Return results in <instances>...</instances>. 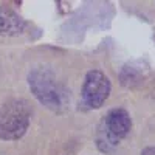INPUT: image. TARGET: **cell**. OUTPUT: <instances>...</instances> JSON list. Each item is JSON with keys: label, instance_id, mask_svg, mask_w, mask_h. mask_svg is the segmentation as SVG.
Masks as SVG:
<instances>
[{"label": "cell", "instance_id": "obj_3", "mask_svg": "<svg viewBox=\"0 0 155 155\" xmlns=\"http://www.w3.org/2000/svg\"><path fill=\"white\" fill-rule=\"evenodd\" d=\"M31 107L25 99H12L0 107V138L19 140L28 130Z\"/></svg>", "mask_w": 155, "mask_h": 155}, {"label": "cell", "instance_id": "obj_1", "mask_svg": "<svg viewBox=\"0 0 155 155\" xmlns=\"http://www.w3.org/2000/svg\"><path fill=\"white\" fill-rule=\"evenodd\" d=\"M28 85L34 98L53 112H64L70 102V90L47 67H36L28 73Z\"/></svg>", "mask_w": 155, "mask_h": 155}, {"label": "cell", "instance_id": "obj_5", "mask_svg": "<svg viewBox=\"0 0 155 155\" xmlns=\"http://www.w3.org/2000/svg\"><path fill=\"white\" fill-rule=\"evenodd\" d=\"M27 28V22L9 6H0V34L17 36Z\"/></svg>", "mask_w": 155, "mask_h": 155}, {"label": "cell", "instance_id": "obj_4", "mask_svg": "<svg viewBox=\"0 0 155 155\" xmlns=\"http://www.w3.org/2000/svg\"><path fill=\"white\" fill-rule=\"evenodd\" d=\"M110 81L99 70H90L82 84V104L87 109H99L110 95Z\"/></svg>", "mask_w": 155, "mask_h": 155}, {"label": "cell", "instance_id": "obj_2", "mask_svg": "<svg viewBox=\"0 0 155 155\" xmlns=\"http://www.w3.org/2000/svg\"><path fill=\"white\" fill-rule=\"evenodd\" d=\"M132 127L130 115L124 109H113L102 118L98 134L96 146L101 152H112L127 137Z\"/></svg>", "mask_w": 155, "mask_h": 155}, {"label": "cell", "instance_id": "obj_6", "mask_svg": "<svg viewBox=\"0 0 155 155\" xmlns=\"http://www.w3.org/2000/svg\"><path fill=\"white\" fill-rule=\"evenodd\" d=\"M141 155H155V146H149V147L143 149Z\"/></svg>", "mask_w": 155, "mask_h": 155}]
</instances>
